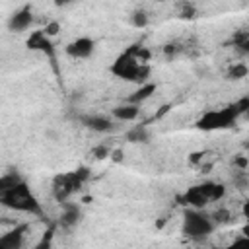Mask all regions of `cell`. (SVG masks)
Returning a JSON list of instances; mask_svg holds the SVG:
<instances>
[{
    "label": "cell",
    "instance_id": "obj_13",
    "mask_svg": "<svg viewBox=\"0 0 249 249\" xmlns=\"http://www.w3.org/2000/svg\"><path fill=\"white\" fill-rule=\"evenodd\" d=\"M179 202L185 204V206H189V208H206V204H208L210 200H208L206 195L198 189V185H195V187H189V189L179 196Z\"/></svg>",
    "mask_w": 249,
    "mask_h": 249
},
{
    "label": "cell",
    "instance_id": "obj_20",
    "mask_svg": "<svg viewBox=\"0 0 249 249\" xmlns=\"http://www.w3.org/2000/svg\"><path fill=\"white\" fill-rule=\"evenodd\" d=\"M231 181H233V185H235L237 189L249 187V173H247V169H235V167H233V171H231Z\"/></svg>",
    "mask_w": 249,
    "mask_h": 249
},
{
    "label": "cell",
    "instance_id": "obj_35",
    "mask_svg": "<svg viewBox=\"0 0 249 249\" xmlns=\"http://www.w3.org/2000/svg\"><path fill=\"white\" fill-rule=\"evenodd\" d=\"M74 2H80V0H66V6H68V4H74Z\"/></svg>",
    "mask_w": 249,
    "mask_h": 249
},
{
    "label": "cell",
    "instance_id": "obj_30",
    "mask_svg": "<svg viewBox=\"0 0 249 249\" xmlns=\"http://www.w3.org/2000/svg\"><path fill=\"white\" fill-rule=\"evenodd\" d=\"M177 51H179L177 43H167V45L163 47V53H165V56H167V58H173V56L177 54Z\"/></svg>",
    "mask_w": 249,
    "mask_h": 249
},
{
    "label": "cell",
    "instance_id": "obj_12",
    "mask_svg": "<svg viewBox=\"0 0 249 249\" xmlns=\"http://www.w3.org/2000/svg\"><path fill=\"white\" fill-rule=\"evenodd\" d=\"M25 231L27 226H16L8 233L0 237V249H21L25 245Z\"/></svg>",
    "mask_w": 249,
    "mask_h": 249
},
{
    "label": "cell",
    "instance_id": "obj_19",
    "mask_svg": "<svg viewBox=\"0 0 249 249\" xmlns=\"http://www.w3.org/2000/svg\"><path fill=\"white\" fill-rule=\"evenodd\" d=\"M19 181H23V177L18 173V169H10V171H4L0 175V191H6L14 185H18Z\"/></svg>",
    "mask_w": 249,
    "mask_h": 249
},
{
    "label": "cell",
    "instance_id": "obj_22",
    "mask_svg": "<svg viewBox=\"0 0 249 249\" xmlns=\"http://www.w3.org/2000/svg\"><path fill=\"white\" fill-rule=\"evenodd\" d=\"M177 16H179L181 19H195V18H196V8H195L191 2H183Z\"/></svg>",
    "mask_w": 249,
    "mask_h": 249
},
{
    "label": "cell",
    "instance_id": "obj_23",
    "mask_svg": "<svg viewBox=\"0 0 249 249\" xmlns=\"http://www.w3.org/2000/svg\"><path fill=\"white\" fill-rule=\"evenodd\" d=\"M91 156H93L97 161H101V160H105V158L111 156V148H109L107 144H95V146L91 148Z\"/></svg>",
    "mask_w": 249,
    "mask_h": 249
},
{
    "label": "cell",
    "instance_id": "obj_27",
    "mask_svg": "<svg viewBox=\"0 0 249 249\" xmlns=\"http://www.w3.org/2000/svg\"><path fill=\"white\" fill-rule=\"evenodd\" d=\"M212 218H214L216 226H220V224H228V222H230V212L224 210V208H220V210L212 212Z\"/></svg>",
    "mask_w": 249,
    "mask_h": 249
},
{
    "label": "cell",
    "instance_id": "obj_1",
    "mask_svg": "<svg viewBox=\"0 0 249 249\" xmlns=\"http://www.w3.org/2000/svg\"><path fill=\"white\" fill-rule=\"evenodd\" d=\"M0 204L4 208L16 210V212H23V214H31V216H41L43 214V206L37 200V196L31 193V187L27 185V181H19L18 185L0 191Z\"/></svg>",
    "mask_w": 249,
    "mask_h": 249
},
{
    "label": "cell",
    "instance_id": "obj_15",
    "mask_svg": "<svg viewBox=\"0 0 249 249\" xmlns=\"http://www.w3.org/2000/svg\"><path fill=\"white\" fill-rule=\"evenodd\" d=\"M198 189L206 195V198L210 202H218L226 196V185L224 183H218V181H202L198 185Z\"/></svg>",
    "mask_w": 249,
    "mask_h": 249
},
{
    "label": "cell",
    "instance_id": "obj_26",
    "mask_svg": "<svg viewBox=\"0 0 249 249\" xmlns=\"http://www.w3.org/2000/svg\"><path fill=\"white\" fill-rule=\"evenodd\" d=\"M74 173H76V177H78L82 183H88V181H89V177H91V171H89V167H88V165H78V167L74 169Z\"/></svg>",
    "mask_w": 249,
    "mask_h": 249
},
{
    "label": "cell",
    "instance_id": "obj_17",
    "mask_svg": "<svg viewBox=\"0 0 249 249\" xmlns=\"http://www.w3.org/2000/svg\"><path fill=\"white\" fill-rule=\"evenodd\" d=\"M247 74H249V66H247L245 62H233V64L226 70L224 78H226L228 82H239V80L247 78Z\"/></svg>",
    "mask_w": 249,
    "mask_h": 249
},
{
    "label": "cell",
    "instance_id": "obj_9",
    "mask_svg": "<svg viewBox=\"0 0 249 249\" xmlns=\"http://www.w3.org/2000/svg\"><path fill=\"white\" fill-rule=\"evenodd\" d=\"M25 47H27L29 51H39V53L47 54L51 60L54 58V45H53V39H51L43 29L31 31V35L25 39Z\"/></svg>",
    "mask_w": 249,
    "mask_h": 249
},
{
    "label": "cell",
    "instance_id": "obj_31",
    "mask_svg": "<svg viewBox=\"0 0 249 249\" xmlns=\"http://www.w3.org/2000/svg\"><path fill=\"white\" fill-rule=\"evenodd\" d=\"M241 214H243L245 222H249V198L243 202V206H241Z\"/></svg>",
    "mask_w": 249,
    "mask_h": 249
},
{
    "label": "cell",
    "instance_id": "obj_16",
    "mask_svg": "<svg viewBox=\"0 0 249 249\" xmlns=\"http://www.w3.org/2000/svg\"><path fill=\"white\" fill-rule=\"evenodd\" d=\"M156 84L154 82H146V84H140V86H136V89L126 97V101H130V103H136V105H142L144 101H148L154 93H156Z\"/></svg>",
    "mask_w": 249,
    "mask_h": 249
},
{
    "label": "cell",
    "instance_id": "obj_34",
    "mask_svg": "<svg viewBox=\"0 0 249 249\" xmlns=\"http://www.w3.org/2000/svg\"><path fill=\"white\" fill-rule=\"evenodd\" d=\"M241 233H245V235L249 237V222H247V224H245V226L241 228Z\"/></svg>",
    "mask_w": 249,
    "mask_h": 249
},
{
    "label": "cell",
    "instance_id": "obj_24",
    "mask_svg": "<svg viewBox=\"0 0 249 249\" xmlns=\"http://www.w3.org/2000/svg\"><path fill=\"white\" fill-rule=\"evenodd\" d=\"M60 29H62V27H60V21H56V19H53V21H47V25L43 27V31H45V33H47L51 39H54V37L60 33Z\"/></svg>",
    "mask_w": 249,
    "mask_h": 249
},
{
    "label": "cell",
    "instance_id": "obj_36",
    "mask_svg": "<svg viewBox=\"0 0 249 249\" xmlns=\"http://www.w3.org/2000/svg\"><path fill=\"white\" fill-rule=\"evenodd\" d=\"M247 115H249V111H247Z\"/></svg>",
    "mask_w": 249,
    "mask_h": 249
},
{
    "label": "cell",
    "instance_id": "obj_28",
    "mask_svg": "<svg viewBox=\"0 0 249 249\" xmlns=\"http://www.w3.org/2000/svg\"><path fill=\"white\" fill-rule=\"evenodd\" d=\"M109 160H111V161H115V163H123V161H124V152H123L121 148H113V150H111Z\"/></svg>",
    "mask_w": 249,
    "mask_h": 249
},
{
    "label": "cell",
    "instance_id": "obj_8",
    "mask_svg": "<svg viewBox=\"0 0 249 249\" xmlns=\"http://www.w3.org/2000/svg\"><path fill=\"white\" fill-rule=\"evenodd\" d=\"M80 124L91 132H97V134H111L117 124L113 119H109L107 115H99V113H88V115H80L78 117Z\"/></svg>",
    "mask_w": 249,
    "mask_h": 249
},
{
    "label": "cell",
    "instance_id": "obj_32",
    "mask_svg": "<svg viewBox=\"0 0 249 249\" xmlns=\"http://www.w3.org/2000/svg\"><path fill=\"white\" fill-rule=\"evenodd\" d=\"M237 49H239L243 54H247V56H249V37H247V39H245V41H243V43H241Z\"/></svg>",
    "mask_w": 249,
    "mask_h": 249
},
{
    "label": "cell",
    "instance_id": "obj_29",
    "mask_svg": "<svg viewBox=\"0 0 249 249\" xmlns=\"http://www.w3.org/2000/svg\"><path fill=\"white\" fill-rule=\"evenodd\" d=\"M231 247H249V237H247L245 233H241V235L233 237V241H231Z\"/></svg>",
    "mask_w": 249,
    "mask_h": 249
},
{
    "label": "cell",
    "instance_id": "obj_25",
    "mask_svg": "<svg viewBox=\"0 0 249 249\" xmlns=\"http://www.w3.org/2000/svg\"><path fill=\"white\" fill-rule=\"evenodd\" d=\"M231 165H233L235 169H249V158L243 156V154H237V156H233Z\"/></svg>",
    "mask_w": 249,
    "mask_h": 249
},
{
    "label": "cell",
    "instance_id": "obj_3",
    "mask_svg": "<svg viewBox=\"0 0 249 249\" xmlns=\"http://www.w3.org/2000/svg\"><path fill=\"white\" fill-rule=\"evenodd\" d=\"M214 230H216V222L212 214H208L204 208H189V206L185 208L183 224H181V231L185 237L193 241H204L206 237L212 235Z\"/></svg>",
    "mask_w": 249,
    "mask_h": 249
},
{
    "label": "cell",
    "instance_id": "obj_14",
    "mask_svg": "<svg viewBox=\"0 0 249 249\" xmlns=\"http://www.w3.org/2000/svg\"><path fill=\"white\" fill-rule=\"evenodd\" d=\"M124 138H126L128 144H148V142L152 140V132H150V128H148L146 124L140 123V124L130 126V128L126 130Z\"/></svg>",
    "mask_w": 249,
    "mask_h": 249
},
{
    "label": "cell",
    "instance_id": "obj_7",
    "mask_svg": "<svg viewBox=\"0 0 249 249\" xmlns=\"http://www.w3.org/2000/svg\"><path fill=\"white\" fill-rule=\"evenodd\" d=\"M64 53L74 60H86L95 53V39L88 35H80L64 47Z\"/></svg>",
    "mask_w": 249,
    "mask_h": 249
},
{
    "label": "cell",
    "instance_id": "obj_4",
    "mask_svg": "<svg viewBox=\"0 0 249 249\" xmlns=\"http://www.w3.org/2000/svg\"><path fill=\"white\" fill-rule=\"evenodd\" d=\"M241 117V113L237 111L235 103H230L226 107L220 109H210L206 113H202L196 121H195V128L202 130V132H214V130H228L231 128L237 119Z\"/></svg>",
    "mask_w": 249,
    "mask_h": 249
},
{
    "label": "cell",
    "instance_id": "obj_6",
    "mask_svg": "<svg viewBox=\"0 0 249 249\" xmlns=\"http://www.w3.org/2000/svg\"><path fill=\"white\" fill-rule=\"evenodd\" d=\"M35 21V16H33V6L31 4H23L21 8H18L16 12L10 14L6 25L12 33H23L27 31Z\"/></svg>",
    "mask_w": 249,
    "mask_h": 249
},
{
    "label": "cell",
    "instance_id": "obj_2",
    "mask_svg": "<svg viewBox=\"0 0 249 249\" xmlns=\"http://www.w3.org/2000/svg\"><path fill=\"white\" fill-rule=\"evenodd\" d=\"M109 72L123 80V82H130V84H146L150 82V74H152V66L148 62H140L134 54H130L128 51H123L109 66Z\"/></svg>",
    "mask_w": 249,
    "mask_h": 249
},
{
    "label": "cell",
    "instance_id": "obj_11",
    "mask_svg": "<svg viewBox=\"0 0 249 249\" xmlns=\"http://www.w3.org/2000/svg\"><path fill=\"white\" fill-rule=\"evenodd\" d=\"M138 115H140V105L130 103V101L119 103L111 109V117L119 123H132V121L138 119Z\"/></svg>",
    "mask_w": 249,
    "mask_h": 249
},
{
    "label": "cell",
    "instance_id": "obj_10",
    "mask_svg": "<svg viewBox=\"0 0 249 249\" xmlns=\"http://www.w3.org/2000/svg\"><path fill=\"white\" fill-rule=\"evenodd\" d=\"M60 206H62L60 220H58L60 226H62V228H68V230L76 228V226L80 224V220H82V208H80V204H74V202L66 200V202H62Z\"/></svg>",
    "mask_w": 249,
    "mask_h": 249
},
{
    "label": "cell",
    "instance_id": "obj_5",
    "mask_svg": "<svg viewBox=\"0 0 249 249\" xmlns=\"http://www.w3.org/2000/svg\"><path fill=\"white\" fill-rule=\"evenodd\" d=\"M82 181L76 177L74 171L70 173H64V175H56L54 181H53V196L56 202H66L74 193H78L82 189Z\"/></svg>",
    "mask_w": 249,
    "mask_h": 249
},
{
    "label": "cell",
    "instance_id": "obj_21",
    "mask_svg": "<svg viewBox=\"0 0 249 249\" xmlns=\"http://www.w3.org/2000/svg\"><path fill=\"white\" fill-rule=\"evenodd\" d=\"M130 54H134L140 62H148L150 60V51H148V47H144V45H140V43H134V45H130L128 49H126Z\"/></svg>",
    "mask_w": 249,
    "mask_h": 249
},
{
    "label": "cell",
    "instance_id": "obj_33",
    "mask_svg": "<svg viewBox=\"0 0 249 249\" xmlns=\"http://www.w3.org/2000/svg\"><path fill=\"white\" fill-rule=\"evenodd\" d=\"M54 2V6L56 8H62V6H66V0H53Z\"/></svg>",
    "mask_w": 249,
    "mask_h": 249
},
{
    "label": "cell",
    "instance_id": "obj_18",
    "mask_svg": "<svg viewBox=\"0 0 249 249\" xmlns=\"http://www.w3.org/2000/svg\"><path fill=\"white\" fill-rule=\"evenodd\" d=\"M128 23H130L132 27H136V29H144V27H148V23H150V16H148L146 10L136 8V10H132V12L128 14Z\"/></svg>",
    "mask_w": 249,
    "mask_h": 249
}]
</instances>
